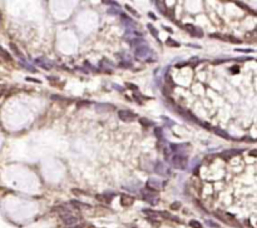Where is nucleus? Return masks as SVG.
<instances>
[{"mask_svg":"<svg viewBox=\"0 0 257 228\" xmlns=\"http://www.w3.org/2000/svg\"><path fill=\"white\" fill-rule=\"evenodd\" d=\"M134 54H136V58H138L140 60H146L152 55V49L147 45V44H140V45L136 47V50H134Z\"/></svg>","mask_w":257,"mask_h":228,"instance_id":"1","label":"nucleus"},{"mask_svg":"<svg viewBox=\"0 0 257 228\" xmlns=\"http://www.w3.org/2000/svg\"><path fill=\"white\" fill-rule=\"evenodd\" d=\"M172 165L174 168L177 169H186L187 168V164H188V159L186 155H177L174 154V157H172Z\"/></svg>","mask_w":257,"mask_h":228,"instance_id":"2","label":"nucleus"},{"mask_svg":"<svg viewBox=\"0 0 257 228\" xmlns=\"http://www.w3.org/2000/svg\"><path fill=\"white\" fill-rule=\"evenodd\" d=\"M142 197L146 202H148L149 204L156 206L158 203V196L156 192H152L149 189H142Z\"/></svg>","mask_w":257,"mask_h":228,"instance_id":"3","label":"nucleus"},{"mask_svg":"<svg viewBox=\"0 0 257 228\" xmlns=\"http://www.w3.org/2000/svg\"><path fill=\"white\" fill-rule=\"evenodd\" d=\"M171 150L174 152L177 155H184L187 150L191 149L190 143H182V144H171Z\"/></svg>","mask_w":257,"mask_h":228,"instance_id":"4","label":"nucleus"},{"mask_svg":"<svg viewBox=\"0 0 257 228\" xmlns=\"http://www.w3.org/2000/svg\"><path fill=\"white\" fill-rule=\"evenodd\" d=\"M154 172H156L157 174L162 175V177H168V175H171V169L167 167L163 162H156V164H154Z\"/></svg>","mask_w":257,"mask_h":228,"instance_id":"5","label":"nucleus"},{"mask_svg":"<svg viewBox=\"0 0 257 228\" xmlns=\"http://www.w3.org/2000/svg\"><path fill=\"white\" fill-rule=\"evenodd\" d=\"M118 117H119V119L123 120V122H125V123L133 122V120H136V118H137V115L134 113H132L131 110H119Z\"/></svg>","mask_w":257,"mask_h":228,"instance_id":"6","label":"nucleus"},{"mask_svg":"<svg viewBox=\"0 0 257 228\" xmlns=\"http://www.w3.org/2000/svg\"><path fill=\"white\" fill-rule=\"evenodd\" d=\"M60 217H61V219H63V223L65 224L67 227H73L78 223V217L72 215V212H68V213H65V215H63Z\"/></svg>","mask_w":257,"mask_h":228,"instance_id":"7","label":"nucleus"},{"mask_svg":"<svg viewBox=\"0 0 257 228\" xmlns=\"http://www.w3.org/2000/svg\"><path fill=\"white\" fill-rule=\"evenodd\" d=\"M161 182L158 181V179L156 178H149L148 181H147V189H149V191L152 192H157L161 189Z\"/></svg>","mask_w":257,"mask_h":228,"instance_id":"8","label":"nucleus"},{"mask_svg":"<svg viewBox=\"0 0 257 228\" xmlns=\"http://www.w3.org/2000/svg\"><path fill=\"white\" fill-rule=\"evenodd\" d=\"M184 29H186L192 36H198V38H202V36H203L202 32H201L200 29H198L197 26H194L193 24H186V25H184Z\"/></svg>","mask_w":257,"mask_h":228,"instance_id":"9","label":"nucleus"},{"mask_svg":"<svg viewBox=\"0 0 257 228\" xmlns=\"http://www.w3.org/2000/svg\"><path fill=\"white\" fill-rule=\"evenodd\" d=\"M133 202H134V198H133L132 196H129V194H122V197H121V204L123 207L132 206Z\"/></svg>","mask_w":257,"mask_h":228,"instance_id":"10","label":"nucleus"},{"mask_svg":"<svg viewBox=\"0 0 257 228\" xmlns=\"http://www.w3.org/2000/svg\"><path fill=\"white\" fill-rule=\"evenodd\" d=\"M70 204L75 207L77 209H85V208H90V206L89 204H85V203L80 202V201H77V199H72L70 201Z\"/></svg>","mask_w":257,"mask_h":228,"instance_id":"11","label":"nucleus"},{"mask_svg":"<svg viewBox=\"0 0 257 228\" xmlns=\"http://www.w3.org/2000/svg\"><path fill=\"white\" fill-rule=\"evenodd\" d=\"M121 19H122V23L124 24L125 26H129V28H133L136 25V23H134V20H132L129 16H127V15H124V14H122L121 15Z\"/></svg>","mask_w":257,"mask_h":228,"instance_id":"12","label":"nucleus"},{"mask_svg":"<svg viewBox=\"0 0 257 228\" xmlns=\"http://www.w3.org/2000/svg\"><path fill=\"white\" fill-rule=\"evenodd\" d=\"M241 152H242L241 149H229V150L223 152L222 154H223V157H225V158H226V157L229 158V157H235V155H238L239 153H241Z\"/></svg>","mask_w":257,"mask_h":228,"instance_id":"13","label":"nucleus"},{"mask_svg":"<svg viewBox=\"0 0 257 228\" xmlns=\"http://www.w3.org/2000/svg\"><path fill=\"white\" fill-rule=\"evenodd\" d=\"M156 5H157V8L163 13V15H166V16L168 15V14H167V5H166V3H164V1H157Z\"/></svg>","mask_w":257,"mask_h":228,"instance_id":"14","label":"nucleus"},{"mask_svg":"<svg viewBox=\"0 0 257 228\" xmlns=\"http://www.w3.org/2000/svg\"><path fill=\"white\" fill-rule=\"evenodd\" d=\"M0 55H1L3 58H4V59L6 60V61H13V58H11V55H10L8 51H6L4 48H1L0 47Z\"/></svg>","mask_w":257,"mask_h":228,"instance_id":"15","label":"nucleus"},{"mask_svg":"<svg viewBox=\"0 0 257 228\" xmlns=\"http://www.w3.org/2000/svg\"><path fill=\"white\" fill-rule=\"evenodd\" d=\"M95 198H97L98 201H102L104 203H109L112 201V196H107V194H98V196H95Z\"/></svg>","mask_w":257,"mask_h":228,"instance_id":"16","label":"nucleus"},{"mask_svg":"<svg viewBox=\"0 0 257 228\" xmlns=\"http://www.w3.org/2000/svg\"><path fill=\"white\" fill-rule=\"evenodd\" d=\"M10 48H11V49H13V51H14V53H15L16 55H18V57L20 58V59H22V60H24V55H23V53H22V51L19 50V48L16 47L14 43H10Z\"/></svg>","mask_w":257,"mask_h":228,"instance_id":"17","label":"nucleus"},{"mask_svg":"<svg viewBox=\"0 0 257 228\" xmlns=\"http://www.w3.org/2000/svg\"><path fill=\"white\" fill-rule=\"evenodd\" d=\"M147 28H148V30L150 32V34H152L154 38H157V39H158V32H157L156 28H154L152 24H147Z\"/></svg>","mask_w":257,"mask_h":228,"instance_id":"18","label":"nucleus"},{"mask_svg":"<svg viewBox=\"0 0 257 228\" xmlns=\"http://www.w3.org/2000/svg\"><path fill=\"white\" fill-rule=\"evenodd\" d=\"M215 132H216V133H217V134H218V136H221L222 138H226V139H229V138H231V137H229V136H228V134H227V133H226V132H225V130H222V129H220V128H215Z\"/></svg>","mask_w":257,"mask_h":228,"instance_id":"19","label":"nucleus"},{"mask_svg":"<svg viewBox=\"0 0 257 228\" xmlns=\"http://www.w3.org/2000/svg\"><path fill=\"white\" fill-rule=\"evenodd\" d=\"M162 217H164V218H168V219H172V221H176V222H179V219L177 218V217H173L172 215H169L168 212H161L159 213Z\"/></svg>","mask_w":257,"mask_h":228,"instance_id":"20","label":"nucleus"},{"mask_svg":"<svg viewBox=\"0 0 257 228\" xmlns=\"http://www.w3.org/2000/svg\"><path fill=\"white\" fill-rule=\"evenodd\" d=\"M143 213H146L148 217H150V219L153 218V217H157L158 216V213L157 212H154V210H152V209H143Z\"/></svg>","mask_w":257,"mask_h":228,"instance_id":"21","label":"nucleus"},{"mask_svg":"<svg viewBox=\"0 0 257 228\" xmlns=\"http://www.w3.org/2000/svg\"><path fill=\"white\" fill-rule=\"evenodd\" d=\"M139 123L142 124L143 127H150L153 124L149 119H147V118H139Z\"/></svg>","mask_w":257,"mask_h":228,"instance_id":"22","label":"nucleus"},{"mask_svg":"<svg viewBox=\"0 0 257 228\" xmlns=\"http://www.w3.org/2000/svg\"><path fill=\"white\" fill-rule=\"evenodd\" d=\"M166 44H168V45H171V47H179V43L176 41V40H173V39H171V38H168V39L166 40Z\"/></svg>","mask_w":257,"mask_h":228,"instance_id":"23","label":"nucleus"},{"mask_svg":"<svg viewBox=\"0 0 257 228\" xmlns=\"http://www.w3.org/2000/svg\"><path fill=\"white\" fill-rule=\"evenodd\" d=\"M72 192H73L74 194H77V196H87L88 194L87 192L82 191V189H77V188H73V189H72Z\"/></svg>","mask_w":257,"mask_h":228,"instance_id":"24","label":"nucleus"},{"mask_svg":"<svg viewBox=\"0 0 257 228\" xmlns=\"http://www.w3.org/2000/svg\"><path fill=\"white\" fill-rule=\"evenodd\" d=\"M154 133H156V137L158 138V139H162V138H163L162 128H156V129H154Z\"/></svg>","mask_w":257,"mask_h":228,"instance_id":"25","label":"nucleus"},{"mask_svg":"<svg viewBox=\"0 0 257 228\" xmlns=\"http://www.w3.org/2000/svg\"><path fill=\"white\" fill-rule=\"evenodd\" d=\"M51 99H54V101H59V102H70L69 99L63 98V96H59V95H51Z\"/></svg>","mask_w":257,"mask_h":228,"instance_id":"26","label":"nucleus"},{"mask_svg":"<svg viewBox=\"0 0 257 228\" xmlns=\"http://www.w3.org/2000/svg\"><path fill=\"white\" fill-rule=\"evenodd\" d=\"M35 63L38 65H40V67H42L43 69H47V70H49V69L51 68V67H49V65H45L44 63H42V60H40V59H35Z\"/></svg>","mask_w":257,"mask_h":228,"instance_id":"27","label":"nucleus"},{"mask_svg":"<svg viewBox=\"0 0 257 228\" xmlns=\"http://www.w3.org/2000/svg\"><path fill=\"white\" fill-rule=\"evenodd\" d=\"M190 226H191L192 228H202L201 223H200V222H197V221H191V222H190Z\"/></svg>","mask_w":257,"mask_h":228,"instance_id":"28","label":"nucleus"},{"mask_svg":"<svg viewBox=\"0 0 257 228\" xmlns=\"http://www.w3.org/2000/svg\"><path fill=\"white\" fill-rule=\"evenodd\" d=\"M125 9L128 10V11L131 13V14H133V15H136V16H139V15H138V13H137V10H134V9L132 8V6H129V5H125Z\"/></svg>","mask_w":257,"mask_h":228,"instance_id":"29","label":"nucleus"},{"mask_svg":"<svg viewBox=\"0 0 257 228\" xmlns=\"http://www.w3.org/2000/svg\"><path fill=\"white\" fill-rule=\"evenodd\" d=\"M22 65H23V67L25 68V69H28V70H30V72H35V68L32 67V65H29L28 63H25V61H23Z\"/></svg>","mask_w":257,"mask_h":228,"instance_id":"30","label":"nucleus"},{"mask_svg":"<svg viewBox=\"0 0 257 228\" xmlns=\"http://www.w3.org/2000/svg\"><path fill=\"white\" fill-rule=\"evenodd\" d=\"M206 224H207V226H210V227H213V228H221V227L218 226L217 223L212 222V221H210V219H207V221H206Z\"/></svg>","mask_w":257,"mask_h":228,"instance_id":"31","label":"nucleus"},{"mask_svg":"<svg viewBox=\"0 0 257 228\" xmlns=\"http://www.w3.org/2000/svg\"><path fill=\"white\" fill-rule=\"evenodd\" d=\"M103 4L105 5H112V6H117V8H119V4L117 1H103Z\"/></svg>","mask_w":257,"mask_h":228,"instance_id":"32","label":"nucleus"},{"mask_svg":"<svg viewBox=\"0 0 257 228\" xmlns=\"http://www.w3.org/2000/svg\"><path fill=\"white\" fill-rule=\"evenodd\" d=\"M171 208L174 209V210H176V209H179V208H181V203H179V202H174V203H172Z\"/></svg>","mask_w":257,"mask_h":228,"instance_id":"33","label":"nucleus"},{"mask_svg":"<svg viewBox=\"0 0 257 228\" xmlns=\"http://www.w3.org/2000/svg\"><path fill=\"white\" fill-rule=\"evenodd\" d=\"M236 51H241V53H252V49H241V48H236Z\"/></svg>","mask_w":257,"mask_h":228,"instance_id":"34","label":"nucleus"},{"mask_svg":"<svg viewBox=\"0 0 257 228\" xmlns=\"http://www.w3.org/2000/svg\"><path fill=\"white\" fill-rule=\"evenodd\" d=\"M25 79H26V80H28V82H33V83H36V84H40V83H42V82L39 80V79H35V78H30V77H26Z\"/></svg>","mask_w":257,"mask_h":228,"instance_id":"35","label":"nucleus"},{"mask_svg":"<svg viewBox=\"0 0 257 228\" xmlns=\"http://www.w3.org/2000/svg\"><path fill=\"white\" fill-rule=\"evenodd\" d=\"M109 14H112V15H115V14H121V11H119L118 9H109L108 10Z\"/></svg>","mask_w":257,"mask_h":228,"instance_id":"36","label":"nucleus"},{"mask_svg":"<svg viewBox=\"0 0 257 228\" xmlns=\"http://www.w3.org/2000/svg\"><path fill=\"white\" fill-rule=\"evenodd\" d=\"M227 39H229L231 41H233V43H241V40L237 39V38H235V36H232V35H231V36H228Z\"/></svg>","mask_w":257,"mask_h":228,"instance_id":"37","label":"nucleus"},{"mask_svg":"<svg viewBox=\"0 0 257 228\" xmlns=\"http://www.w3.org/2000/svg\"><path fill=\"white\" fill-rule=\"evenodd\" d=\"M127 87H128V88H131V89H134V90H137V89H138L137 87H134V85H132L131 83H127Z\"/></svg>","mask_w":257,"mask_h":228,"instance_id":"38","label":"nucleus"},{"mask_svg":"<svg viewBox=\"0 0 257 228\" xmlns=\"http://www.w3.org/2000/svg\"><path fill=\"white\" fill-rule=\"evenodd\" d=\"M148 15H149V18H152L153 20H157V16H156V15H154V14H153V13H148Z\"/></svg>","mask_w":257,"mask_h":228,"instance_id":"39","label":"nucleus"},{"mask_svg":"<svg viewBox=\"0 0 257 228\" xmlns=\"http://www.w3.org/2000/svg\"><path fill=\"white\" fill-rule=\"evenodd\" d=\"M250 154L252 155V157H256V149H253V150H251L250 152Z\"/></svg>","mask_w":257,"mask_h":228,"instance_id":"40","label":"nucleus"},{"mask_svg":"<svg viewBox=\"0 0 257 228\" xmlns=\"http://www.w3.org/2000/svg\"><path fill=\"white\" fill-rule=\"evenodd\" d=\"M83 227V224H75V226H73L72 228H82Z\"/></svg>","mask_w":257,"mask_h":228,"instance_id":"41","label":"nucleus"},{"mask_svg":"<svg viewBox=\"0 0 257 228\" xmlns=\"http://www.w3.org/2000/svg\"><path fill=\"white\" fill-rule=\"evenodd\" d=\"M164 29H166V30H168L169 33H172V29H171V28H168V26H164Z\"/></svg>","mask_w":257,"mask_h":228,"instance_id":"42","label":"nucleus"},{"mask_svg":"<svg viewBox=\"0 0 257 228\" xmlns=\"http://www.w3.org/2000/svg\"><path fill=\"white\" fill-rule=\"evenodd\" d=\"M3 92H4V90H3V89H0V96H1V94H3Z\"/></svg>","mask_w":257,"mask_h":228,"instance_id":"43","label":"nucleus"},{"mask_svg":"<svg viewBox=\"0 0 257 228\" xmlns=\"http://www.w3.org/2000/svg\"><path fill=\"white\" fill-rule=\"evenodd\" d=\"M89 228H94V227H89Z\"/></svg>","mask_w":257,"mask_h":228,"instance_id":"44","label":"nucleus"}]
</instances>
